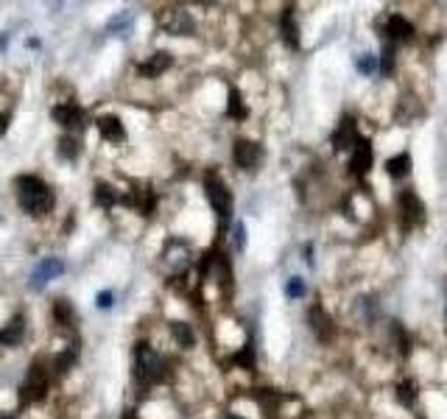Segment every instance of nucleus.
<instances>
[{
    "label": "nucleus",
    "instance_id": "6ab92c4d",
    "mask_svg": "<svg viewBox=\"0 0 447 419\" xmlns=\"http://www.w3.org/2000/svg\"><path fill=\"white\" fill-rule=\"evenodd\" d=\"M118 198H120V196H118V190H115L112 185H107V182H95V187H93V201H95L98 207L109 210Z\"/></svg>",
    "mask_w": 447,
    "mask_h": 419
},
{
    "label": "nucleus",
    "instance_id": "2f4dec72",
    "mask_svg": "<svg viewBox=\"0 0 447 419\" xmlns=\"http://www.w3.org/2000/svg\"><path fill=\"white\" fill-rule=\"evenodd\" d=\"M129 31V15H120V17H112L109 20V31Z\"/></svg>",
    "mask_w": 447,
    "mask_h": 419
},
{
    "label": "nucleus",
    "instance_id": "72a5a7b5",
    "mask_svg": "<svg viewBox=\"0 0 447 419\" xmlns=\"http://www.w3.org/2000/svg\"><path fill=\"white\" fill-rule=\"evenodd\" d=\"M9 129V115H0V134Z\"/></svg>",
    "mask_w": 447,
    "mask_h": 419
},
{
    "label": "nucleus",
    "instance_id": "c756f323",
    "mask_svg": "<svg viewBox=\"0 0 447 419\" xmlns=\"http://www.w3.org/2000/svg\"><path fill=\"white\" fill-rule=\"evenodd\" d=\"M232 243H235L238 252L246 249V224H244V221H238V224L232 227Z\"/></svg>",
    "mask_w": 447,
    "mask_h": 419
},
{
    "label": "nucleus",
    "instance_id": "9b49d317",
    "mask_svg": "<svg viewBox=\"0 0 447 419\" xmlns=\"http://www.w3.org/2000/svg\"><path fill=\"white\" fill-rule=\"evenodd\" d=\"M174 64V56L168 53V50H157V53H152L143 64H137V73L140 76H145V79H157V76H163L165 70Z\"/></svg>",
    "mask_w": 447,
    "mask_h": 419
},
{
    "label": "nucleus",
    "instance_id": "f03ea898",
    "mask_svg": "<svg viewBox=\"0 0 447 419\" xmlns=\"http://www.w3.org/2000/svg\"><path fill=\"white\" fill-rule=\"evenodd\" d=\"M134 372L145 386H154L165 378V361L148 344H137L134 346Z\"/></svg>",
    "mask_w": 447,
    "mask_h": 419
},
{
    "label": "nucleus",
    "instance_id": "39448f33",
    "mask_svg": "<svg viewBox=\"0 0 447 419\" xmlns=\"http://www.w3.org/2000/svg\"><path fill=\"white\" fill-rule=\"evenodd\" d=\"M48 391V369H42V364H34L20 386V402H39L45 400Z\"/></svg>",
    "mask_w": 447,
    "mask_h": 419
},
{
    "label": "nucleus",
    "instance_id": "0eeeda50",
    "mask_svg": "<svg viewBox=\"0 0 447 419\" xmlns=\"http://www.w3.org/2000/svg\"><path fill=\"white\" fill-rule=\"evenodd\" d=\"M232 160L238 168L244 171H255L263 160V149L257 143H252V140H235V146H232Z\"/></svg>",
    "mask_w": 447,
    "mask_h": 419
},
{
    "label": "nucleus",
    "instance_id": "6e6552de",
    "mask_svg": "<svg viewBox=\"0 0 447 419\" xmlns=\"http://www.w3.org/2000/svg\"><path fill=\"white\" fill-rule=\"evenodd\" d=\"M51 118L62 126V129H67V131H73V129H84V112H82V106H76L73 101H67V104H56L53 109H51Z\"/></svg>",
    "mask_w": 447,
    "mask_h": 419
},
{
    "label": "nucleus",
    "instance_id": "1a4fd4ad",
    "mask_svg": "<svg viewBox=\"0 0 447 419\" xmlns=\"http://www.w3.org/2000/svg\"><path fill=\"white\" fill-rule=\"evenodd\" d=\"M64 271V263L59 260V257H45L37 268H34V274H31V291H42L48 283H51V279H56L59 274Z\"/></svg>",
    "mask_w": 447,
    "mask_h": 419
},
{
    "label": "nucleus",
    "instance_id": "4468645a",
    "mask_svg": "<svg viewBox=\"0 0 447 419\" xmlns=\"http://www.w3.org/2000/svg\"><path fill=\"white\" fill-rule=\"evenodd\" d=\"M358 131H355V120L352 118H344L341 120V126L336 129V134H333V146H336V151H352L355 146L352 143H358Z\"/></svg>",
    "mask_w": 447,
    "mask_h": 419
},
{
    "label": "nucleus",
    "instance_id": "f257e3e1",
    "mask_svg": "<svg viewBox=\"0 0 447 419\" xmlns=\"http://www.w3.org/2000/svg\"><path fill=\"white\" fill-rule=\"evenodd\" d=\"M15 187H17V201H20V207L26 210L28 216L39 218V216L51 213V207H53V190L39 176H28V174L26 176H17Z\"/></svg>",
    "mask_w": 447,
    "mask_h": 419
},
{
    "label": "nucleus",
    "instance_id": "cd10ccee",
    "mask_svg": "<svg viewBox=\"0 0 447 419\" xmlns=\"http://www.w3.org/2000/svg\"><path fill=\"white\" fill-rule=\"evenodd\" d=\"M381 73L383 76H392V70H394V45L392 42H386L383 45V53H381Z\"/></svg>",
    "mask_w": 447,
    "mask_h": 419
},
{
    "label": "nucleus",
    "instance_id": "bb28decb",
    "mask_svg": "<svg viewBox=\"0 0 447 419\" xmlns=\"http://www.w3.org/2000/svg\"><path fill=\"white\" fill-rule=\"evenodd\" d=\"M76 358H79V353H76V346H70V349H64V353H62V355L56 358V364H53V366H56V375H64V372H67V369H70L73 364H76Z\"/></svg>",
    "mask_w": 447,
    "mask_h": 419
},
{
    "label": "nucleus",
    "instance_id": "4be33fe9",
    "mask_svg": "<svg viewBox=\"0 0 447 419\" xmlns=\"http://www.w3.org/2000/svg\"><path fill=\"white\" fill-rule=\"evenodd\" d=\"M53 319H56V324L67 327V324H73V319H76V310H73V305L67 299H56L53 302Z\"/></svg>",
    "mask_w": 447,
    "mask_h": 419
},
{
    "label": "nucleus",
    "instance_id": "f3484780",
    "mask_svg": "<svg viewBox=\"0 0 447 419\" xmlns=\"http://www.w3.org/2000/svg\"><path fill=\"white\" fill-rule=\"evenodd\" d=\"M123 201H126V204H131L134 210H140L143 216H148V213L154 210V196H152V190H148V187H134V190H131V196H126Z\"/></svg>",
    "mask_w": 447,
    "mask_h": 419
},
{
    "label": "nucleus",
    "instance_id": "5701e85b",
    "mask_svg": "<svg viewBox=\"0 0 447 419\" xmlns=\"http://www.w3.org/2000/svg\"><path fill=\"white\" fill-rule=\"evenodd\" d=\"M79 140L76 137H70V134H64V137H59V157L62 160H67V162H73L79 157Z\"/></svg>",
    "mask_w": 447,
    "mask_h": 419
},
{
    "label": "nucleus",
    "instance_id": "473e14b6",
    "mask_svg": "<svg viewBox=\"0 0 447 419\" xmlns=\"http://www.w3.org/2000/svg\"><path fill=\"white\" fill-rule=\"evenodd\" d=\"M95 302H98L101 310H109V308H112V291H101V294L95 297Z\"/></svg>",
    "mask_w": 447,
    "mask_h": 419
},
{
    "label": "nucleus",
    "instance_id": "e433bc0d",
    "mask_svg": "<svg viewBox=\"0 0 447 419\" xmlns=\"http://www.w3.org/2000/svg\"><path fill=\"white\" fill-rule=\"evenodd\" d=\"M227 419H241V416H235V413H230V416H227Z\"/></svg>",
    "mask_w": 447,
    "mask_h": 419
},
{
    "label": "nucleus",
    "instance_id": "c85d7f7f",
    "mask_svg": "<svg viewBox=\"0 0 447 419\" xmlns=\"http://www.w3.org/2000/svg\"><path fill=\"white\" fill-rule=\"evenodd\" d=\"M397 397H400V402L403 405H414V397H417V391H414V383L411 380H405V383H400V389H397Z\"/></svg>",
    "mask_w": 447,
    "mask_h": 419
},
{
    "label": "nucleus",
    "instance_id": "a878e982",
    "mask_svg": "<svg viewBox=\"0 0 447 419\" xmlns=\"http://www.w3.org/2000/svg\"><path fill=\"white\" fill-rule=\"evenodd\" d=\"M227 115L230 118H246V106H244V98L238 90H230V104H227Z\"/></svg>",
    "mask_w": 447,
    "mask_h": 419
},
{
    "label": "nucleus",
    "instance_id": "2eb2a0df",
    "mask_svg": "<svg viewBox=\"0 0 447 419\" xmlns=\"http://www.w3.org/2000/svg\"><path fill=\"white\" fill-rule=\"evenodd\" d=\"M26 338V319L17 313L3 330H0V344H6V346H17L20 341Z\"/></svg>",
    "mask_w": 447,
    "mask_h": 419
},
{
    "label": "nucleus",
    "instance_id": "7ed1b4c3",
    "mask_svg": "<svg viewBox=\"0 0 447 419\" xmlns=\"http://www.w3.org/2000/svg\"><path fill=\"white\" fill-rule=\"evenodd\" d=\"M204 193H207L210 207L215 210L218 221L227 224L230 216H232V193H230V187L224 185V179H221L218 174H207V176H204Z\"/></svg>",
    "mask_w": 447,
    "mask_h": 419
},
{
    "label": "nucleus",
    "instance_id": "20e7f679",
    "mask_svg": "<svg viewBox=\"0 0 447 419\" xmlns=\"http://www.w3.org/2000/svg\"><path fill=\"white\" fill-rule=\"evenodd\" d=\"M157 20H160V28H163L165 34H171V37H193V31H196L193 17H190L185 9H179V6L163 9Z\"/></svg>",
    "mask_w": 447,
    "mask_h": 419
},
{
    "label": "nucleus",
    "instance_id": "b1692460",
    "mask_svg": "<svg viewBox=\"0 0 447 419\" xmlns=\"http://www.w3.org/2000/svg\"><path fill=\"white\" fill-rule=\"evenodd\" d=\"M305 291H308V286H305L302 277H291L288 283H285V297H288V299H302Z\"/></svg>",
    "mask_w": 447,
    "mask_h": 419
},
{
    "label": "nucleus",
    "instance_id": "7c9ffc66",
    "mask_svg": "<svg viewBox=\"0 0 447 419\" xmlns=\"http://www.w3.org/2000/svg\"><path fill=\"white\" fill-rule=\"evenodd\" d=\"M235 364H244L246 369H255V346H252V344H246L244 353L235 355Z\"/></svg>",
    "mask_w": 447,
    "mask_h": 419
},
{
    "label": "nucleus",
    "instance_id": "423d86ee",
    "mask_svg": "<svg viewBox=\"0 0 447 419\" xmlns=\"http://www.w3.org/2000/svg\"><path fill=\"white\" fill-rule=\"evenodd\" d=\"M397 204H400V218H403V230L405 232L425 221V204H422V198L414 190H403L397 196Z\"/></svg>",
    "mask_w": 447,
    "mask_h": 419
},
{
    "label": "nucleus",
    "instance_id": "dca6fc26",
    "mask_svg": "<svg viewBox=\"0 0 447 419\" xmlns=\"http://www.w3.org/2000/svg\"><path fill=\"white\" fill-rule=\"evenodd\" d=\"M386 34H389L394 42H403V39H411V37H414V26H411L405 17L392 15V17L386 20Z\"/></svg>",
    "mask_w": 447,
    "mask_h": 419
},
{
    "label": "nucleus",
    "instance_id": "f704fd0d",
    "mask_svg": "<svg viewBox=\"0 0 447 419\" xmlns=\"http://www.w3.org/2000/svg\"><path fill=\"white\" fill-rule=\"evenodd\" d=\"M0 419H17V416H12V413H0Z\"/></svg>",
    "mask_w": 447,
    "mask_h": 419
},
{
    "label": "nucleus",
    "instance_id": "9d476101",
    "mask_svg": "<svg viewBox=\"0 0 447 419\" xmlns=\"http://www.w3.org/2000/svg\"><path fill=\"white\" fill-rule=\"evenodd\" d=\"M308 322H311V330L316 333V338L322 341V344H327L333 335H336V324H333V319H330V313L322 308V305H313L311 308V313H308Z\"/></svg>",
    "mask_w": 447,
    "mask_h": 419
},
{
    "label": "nucleus",
    "instance_id": "c9c22d12",
    "mask_svg": "<svg viewBox=\"0 0 447 419\" xmlns=\"http://www.w3.org/2000/svg\"><path fill=\"white\" fill-rule=\"evenodd\" d=\"M123 419H134V413H131V411H126V413H123Z\"/></svg>",
    "mask_w": 447,
    "mask_h": 419
},
{
    "label": "nucleus",
    "instance_id": "ddd939ff",
    "mask_svg": "<svg viewBox=\"0 0 447 419\" xmlns=\"http://www.w3.org/2000/svg\"><path fill=\"white\" fill-rule=\"evenodd\" d=\"M95 126H98V131H101V137L107 140V143H123L126 140V129H123L118 115H101L95 120Z\"/></svg>",
    "mask_w": 447,
    "mask_h": 419
},
{
    "label": "nucleus",
    "instance_id": "a211bd4d",
    "mask_svg": "<svg viewBox=\"0 0 447 419\" xmlns=\"http://www.w3.org/2000/svg\"><path fill=\"white\" fill-rule=\"evenodd\" d=\"M280 28H282V37H285L288 48H300V26H296V20H293V9L291 6L282 12Z\"/></svg>",
    "mask_w": 447,
    "mask_h": 419
},
{
    "label": "nucleus",
    "instance_id": "412c9836",
    "mask_svg": "<svg viewBox=\"0 0 447 419\" xmlns=\"http://www.w3.org/2000/svg\"><path fill=\"white\" fill-rule=\"evenodd\" d=\"M171 333H174L176 344H179V346H185V349H190V346L196 344L193 327H190V324H185V322H171Z\"/></svg>",
    "mask_w": 447,
    "mask_h": 419
},
{
    "label": "nucleus",
    "instance_id": "393cba45",
    "mask_svg": "<svg viewBox=\"0 0 447 419\" xmlns=\"http://www.w3.org/2000/svg\"><path fill=\"white\" fill-rule=\"evenodd\" d=\"M355 67H358V73H363V76H372V73H378L381 70V62H378V56H372V53H363L358 62H355Z\"/></svg>",
    "mask_w": 447,
    "mask_h": 419
},
{
    "label": "nucleus",
    "instance_id": "f8f14e48",
    "mask_svg": "<svg viewBox=\"0 0 447 419\" xmlns=\"http://www.w3.org/2000/svg\"><path fill=\"white\" fill-rule=\"evenodd\" d=\"M372 160H375V154H372V146H369V140H358L355 149L349 151V171L355 176H363L369 168H372Z\"/></svg>",
    "mask_w": 447,
    "mask_h": 419
},
{
    "label": "nucleus",
    "instance_id": "aec40b11",
    "mask_svg": "<svg viewBox=\"0 0 447 419\" xmlns=\"http://www.w3.org/2000/svg\"><path fill=\"white\" fill-rule=\"evenodd\" d=\"M386 174H389L392 179H403V176H408V174H411V157H408V154H397V157H392V160L386 162Z\"/></svg>",
    "mask_w": 447,
    "mask_h": 419
}]
</instances>
